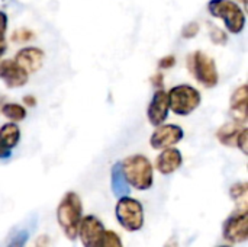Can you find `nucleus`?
<instances>
[{
    "label": "nucleus",
    "mask_w": 248,
    "mask_h": 247,
    "mask_svg": "<svg viewBox=\"0 0 248 247\" xmlns=\"http://www.w3.org/2000/svg\"><path fill=\"white\" fill-rule=\"evenodd\" d=\"M121 169L129 188L137 191H148L154 183L153 165L142 154L128 156L121 162Z\"/></svg>",
    "instance_id": "f257e3e1"
},
{
    "label": "nucleus",
    "mask_w": 248,
    "mask_h": 247,
    "mask_svg": "<svg viewBox=\"0 0 248 247\" xmlns=\"http://www.w3.org/2000/svg\"><path fill=\"white\" fill-rule=\"evenodd\" d=\"M83 218L81 199L76 192H67L57 207V221L68 240H76Z\"/></svg>",
    "instance_id": "f03ea898"
},
{
    "label": "nucleus",
    "mask_w": 248,
    "mask_h": 247,
    "mask_svg": "<svg viewBox=\"0 0 248 247\" xmlns=\"http://www.w3.org/2000/svg\"><path fill=\"white\" fill-rule=\"evenodd\" d=\"M208 10L214 17L224 22L227 31L232 35H238L246 28V13L240 4L234 0H211Z\"/></svg>",
    "instance_id": "7ed1b4c3"
},
{
    "label": "nucleus",
    "mask_w": 248,
    "mask_h": 247,
    "mask_svg": "<svg viewBox=\"0 0 248 247\" xmlns=\"http://www.w3.org/2000/svg\"><path fill=\"white\" fill-rule=\"evenodd\" d=\"M189 73L205 87H215L219 82V73L217 63L203 51H193L186 58Z\"/></svg>",
    "instance_id": "20e7f679"
},
{
    "label": "nucleus",
    "mask_w": 248,
    "mask_h": 247,
    "mask_svg": "<svg viewBox=\"0 0 248 247\" xmlns=\"http://www.w3.org/2000/svg\"><path fill=\"white\" fill-rule=\"evenodd\" d=\"M169 105L170 111H173L179 116H187L192 112H195L201 102H202V95L201 92L190 86V84H179L173 86L169 92Z\"/></svg>",
    "instance_id": "39448f33"
},
{
    "label": "nucleus",
    "mask_w": 248,
    "mask_h": 247,
    "mask_svg": "<svg viewBox=\"0 0 248 247\" xmlns=\"http://www.w3.org/2000/svg\"><path fill=\"white\" fill-rule=\"evenodd\" d=\"M115 215H116V220L121 224V227L125 229L126 231H132V233L140 231L145 223L142 204L138 199L131 198L128 195L118 198Z\"/></svg>",
    "instance_id": "423d86ee"
},
{
    "label": "nucleus",
    "mask_w": 248,
    "mask_h": 247,
    "mask_svg": "<svg viewBox=\"0 0 248 247\" xmlns=\"http://www.w3.org/2000/svg\"><path fill=\"white\" fill-rule=\"evenodd\" d=\"M222 236L230 243H244L248 239V208H237L222 226Z\"/></svg>",
    "instance_id": "0eeeda50"
},
{
    "label": "nucleus",
    "mask_w": 248,
    "mask_h": 247,
    "mask_svg": "<svg viewBox=\"0 0 248 247\" xmlns=\"http://www.w3.org/2000/svg\"><path fill=\"white\" fill-rule=\"evenodd\" d=\"M105 226L94 215H86L80 221L78 234L83 247H103L105 240Z\"/></svg>",
    "instance_id": "6e6552de"
},
{
    "label": "nucleus",
    "mask_w": 248,
    "mask_h": 247,
    "mask_svg": "<svg viewBox=\"0 0 248 247\" xmlns=\"http://www.w3.org/2000/svg\"><path fill=\"white\" fill-rule=\"evenodd\" d=\"M185 137L183 128L176 124H161L155 127L150 137V146L154 150H163L167 147H174Z\"/></svg>",
    "instance_id": "1a4fd4ad"
},
{
    "label": "nucleus",
    "mask_w": 248,
    "mask_h": 247,
    "mask_svg": "<svg viewBox=\"0 0 248 247\" xmlns=\"http://www.w3.org/2000/svg\"><path fill=\"white\" fill-rule=\"evenodd\" d=\"M169 112H170L169 95L164 89H157L155 93L153 95V99H151L148 109H147L148 122L153 127H158V125L166 122Z\"/></svg>",
    "instance_id": "9d476101"
},
{
    "label": "nucleus",
    "mask_w": 248,
    "mask_h": 247,
    "mask_svg": "<svg viewBox=\"0 0 248 247\" xmlns=\"http://www.w3.org/2000/svg\"><path fill=\"white\" fill-rule=\"evenodd\" d=\"M0 79L9 89H19L28 83L29 74L15 60H0Z\"/></svg>",
    "instance_id": "9b49d317"
},
{
    "label": "nucleus",
    "mask_w": 248,
    "mask_h": 247,
    "mask_svg": "<svg viewBox=\"0 0 248 247\" xmlns=\"http://www.w3.org/2000/svg\"><path fill=\"white\" fill-rule=\"evenodd\" d=\"M44 58H45V54H44V51L41 48H38V47H25V48H20L16 52L13 60L28 74H32V73H36L42 67Z\"/></svg>",
    "instance_id": "f8f14e48"
},
{
    "label": "nucleus",
    "mask_w": 248,
    "mask_h": 247,
    "mask_svg": "<svg viewBox=\"0 0 248 247\" xmlns=\"http://www.w3.org/2000/svg\"><path fill=\"white\" fill-rule=\"evenodd\" d=\"M182 165H183V156L180 150L174 147L163 148L161 153L155 159V169L161 175H166V176L177 172L182 167Z\"/></svg>",
    "instance_id": "ddd939ff"
},
{
    "label": "nucleus",
    "mask_w": 248,
    "mask_h": 247,
    "mask_svg": "<svg viewBox=\"0 0 248 247\" xmlns=\"http://www.w3.org/2000/svg\"><path fill=\"white\" fill-rule=\"evenodd\" d=\"M247 84H241L237 87L231 96L230 100V116L232 121L238 124H246L247 121V111H248V99H247Z\"/></svg>",
    "instance_id": "4468645a"
},
{
    "label": "nucleus",
    "mask_w": 248,
    "mask_h": 247,
    "mask_svg": "<svg viewBox=\"0 0 248 247\" xmlns=\"http://www.w3.org/2000/svg\"><path fill=\"white\" fill-rule=\"evenodd\" d=\"M243 124H238L235 121H230L224 125H221L217 131L218 141L225 147H237V138L243 130Z\"/></svg>",
    "instance_id": "2eb2a0df"
},
{
    "label": "nucleus",
    "mask_w": 248,
    "mask_h": 247,
    "mask_svg": "<svg viewBox=\"0 0 248 247\" xmlns=\"http://www.w3.org/2000/svg\"><path fill=\"white\" fill-rule=\"evenodd\" d=\"M20 128L16 122H7L0 127V148L12 151L19 144Z\"/></svg>",
    "instance_id": "dca6fc26"
},
{
    "label": "nucleus",
    "mask_w": 248,
    "mask_h": 247,
    "mask_svg": "<svg viewBox=\"0 0 248 247\" xmlns=\"http://www.w3.org/2000/svg\"><path fill=\"white\" fill-rule=\"evenodd\" d=\"M110 188H112V192L115 197L121 198V197H125L129 194V185L128 182L125 181V176L122 173V169H121V162L115 163L112 166V170H110Z\"/></svg>",
    "instance_id": "f3484780"
},
{
    "label": "nucleus",
    "mask_w": 248,
    "mask_h": 247,
    "mask_svg": "<svg viewBox=\"0 0 248 247\" xmlns=\"http://www.w3.org/2000/svg\"><path fill=\"white\" fill-rule=\"evenodd\" d=\"M0 114L4 115L10 122H16V124L26 118L25 106H22L19 103H15V102H4L1 109H0Z\"/></svg>",
    "instance_id": "a211bd4d"
},
{
    "label": "nucleus",
    "mask_w": 248,
    "mask_h": 247,
    "mask_svg": "<svg viewBox=\"0 0 248 247\" xmlns=\"http://www.w3.org/2000/svg\"><path fill=\"white\" fill-rule=\"evenodd\" d=\"M247 182H237L230 188V197L237 202L238 208H248L247 207Z\"/></svg>",
    "instance_id": "6ab92c4d"
},
{
    "label": "nucleus",
    "mask_w": 248,
    "mask_h": 247,
    "mask_svg": "<svg viewBox=\"0 0 248 247\" xmlns=\"http://www.w3.org/2000/svg\"><path fill=\"white\" fill-rule=\"evenodd\" d=\"M208 31H209V36H211V41L217 45H225L228 42V35L225 33L224 29L218 28L217 25H212V23H208Z\"/></svg>",
    "instance_id": "aec40b11"
},
{
    "label": "nucleus",
    "mask_w": 248,
    "mask_h": 247,
    "mask_svg": "<svg viewBox=\"0 0 248 247\" xmlns=\"http://www.w3.org/2000/svg\"><path fill=\"white\" fill-rule=\"evenodd\" d=\"M35 38V33L28 29V28H20L12 33V41L13 42H29Z\"/></svg>",
    "instance_id": "412c9836"
},
{
    "label": "nucleus",
    "mask_w": 248,
    "mask_h": 247,
    "mask_svg": "<svg viewBox=\"0 0 248 247\" xmlns=\"http://www.w3.org/2000/svg\"><path fill=\"white\" fill-rule=\"evenodd\" d=\"M103 247H124V245H122L121 237L113 230H106L105 231Z\"/></svg>",
    "instance_id": "4be33fe9"
},
{
    "label": "nucleus",
    "mask_w": 248,
    "mask_h": 247,
    "mask_svg": "<svg viewBox=\"0 0 248 247\" xmlns=\"http://www.w3.org/2000/svg\"><path fill=\"white\" fill-rule=\"evenodd\" d=\"M199 31H201L199 23H198V22H190V23H186V25L183 26V29H182V36H183L185 39H192V38H195V36L199 33Z\"/></svg>",
    "instance_id": "5701e85b"
},
{
    "label": "nucleus",
    "mask_w": 248,
    "mask_h": 247,
    "mask_svg": "<svg viewBox=\"0 0 248 247\" xmlns=\"http://www.w3.org/2000/svg\"><path fill=\"white\" fill-rule=\"evenodd\" d=\"M237 148L241 150L243 154H248V128L247 127H243L238 138H237Z\"/></svg>",
    "instance_id": "b1692460"
},
{
    "label": "nucleus",
    "mask_w": 248,
    "mask_h": 247,
    "mask_svg": "<svg viewBox=\"0 0 248 247\" xmlns=\"http://www.w3.org/2000/svg\"><path fill=\"white\" fill-rule=\"evenodd\" d=\"M174 64H176V57H174V55H167V57H163V58L158 61V68H160V70H169V68H171Z\"/></svg>",
    "instance_id": "393cba45"
},
{
    "label": "nucleus",
    "mask_w": 248,
    "mask_h": 247,
    "mask_svg": "<svg viewBox=\"0 0 248 247\" xmlns=\"http://www.w3.org/2000/svg\"><path fill=\"white\" fill-rule=\"evenodd\" d=\"M6 29H7V15L3 10H0V41H4Z\"/></svg>",
    "instance_id": "a878e982"
},
{
    "label": "nucleus",
    "mask_w": 248,
    "mask_h": 247,
    "mask_svg": "<svg viewBox=\"0 0 248 247\" xmlns=\"http://www.w3.org/2000/svg\"><path fill=\"white\" fill-rule=\"evenodd\" d=\"M151 84L157 89H163V84H164V74L161 71L155 73L153 77H151Z\"/></svg>",
    "instance_id": "bb28decb"
},
{
    "label": "nucleus",
    "mask_w": 248,
    "mask_h": 247,
    "mask_svg": "<svg viewBox=\"0 0 248 247\" xmlns=\"http://www.w3.org/2000/svg\"><path fill=\"white\" fill-rule=\"evenodd\" d=\"M23 105H25V106H29V108L36 106V98H35L33 95H28V96H25V98H23Z\"/></svg>",
    "instance_id": "cd10ccee"
},
{
    "label": "nucleus",
    "mask_w": 248,
    "mask_h": 247,
    "mask_svg": "<svg viewBox=\"0 0 248 247\" xmlns=\"http://www.w3.org/2000/svg\"><path fill=\"white\" fill-rule=\"evenodd\" d=\"M4 51H6V41H0V58L4 54Z\"/></svg>",
    "instance_id": "c85d7f7f"
},
{
    "label": "nucleus",
    "mask_w": 248,
    "mask_h": 247,
    "mask_svg": "<svg viewBox=\"0 0 248 247\" xmlns=\"http://www.w3.org/2000/svg\"><path fill=\"white\" fill-rule=\"evenodd\" d=\"M6 102V98H4V95H0V109H1V106H3V103Z\"/></svg>",
    "instance_id": "c756f323"
},
{
    "label": "nucleus",
    "mask_w": 248,
    "mask_h": 247,
    "mask_svg": "<svg viewBox=\"0 0 248 247\" xmlns=\"http://www.w3.org/2000/svg\"><path fill=\"white\" fill-rule=\"evenodd\" d=\"M219 247H231V246H219Z\"/></svg>",
    "instance_id": "7c9ffc66"
}]
</instances>
